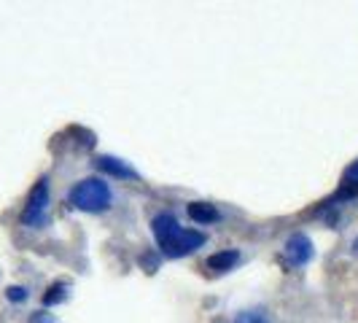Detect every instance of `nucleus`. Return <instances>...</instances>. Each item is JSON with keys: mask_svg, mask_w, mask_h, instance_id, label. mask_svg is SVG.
<instances>
[{"mask_svg": "<svg viewBox=\"0 0 358 323\" xmlns=\"http://www.w3.org/2000/svg\"><path fill=\"white\" fill-rule=\"evenodd\" d=\"M151 229H154V237H157V245L164 256L170 259H180V256H189L197 248L205 245V234L197 232V229H183L176 215L173 213H159L154 221H151Z\"/></svg>", "mask_w": 358, "mask_h": 323, "instance_id": "nucleus-1", "label": "nucleus"}, {"mask_svg": "<svg viewBox=\"0 0 358 323\" xmlns=\"http://www.w3.org/2000/svg\"><path fill=\"white\" fill-rule=\"evenodd\" d=\"M68 202L76 210H84V213H106L113 202V192L106 180L84 178L68 192Z\"/></svg>", "mask_w": 358, "mask_h": 323, "instance_id": "nucleus-2", "label": "nucleus"}, {"mask_svg": "<svg viewBox=\"0 0 358 323\" xmlns=\"http://www.w3.org/2000/svg\"><path fill=\"white\" fill-rule=\"evenodd\" d=\"M46 208H49V180L41 178L33 186L30 197H27V208L22 213V224H27V227L46 224Z\"/></svg>", "mask_w": 358, "mask_h": 323, "instance_id": "nucleus-3", "label": "nucleus"}, {"mask_svg": "<svg viewBox=\"0 0 358 323\" xmlns=\"http://www.w3.org/2000/svg\"><path fill=\"white\" fill-rule=\"evenodd\" d=\"M313 253H315V248H313V243H310V237L302 232L291 234L286 243V259L288 264H294V267H305L307 261L313 259Z\"/></svg>", "mask_w": 358, "mask_h": 323, "instance_id": "nucleus-4", "label": "nucleus"}, {"mask_svg": "<svg viewBox=\"0 0 358 323\" xmlns=\"http://www.w3.org/2000/svg\"><path fill=\"white\" fill-rule=\"evenodd\" d=\"M94 167H97L100 173L113 175V178H122V180L138 178V170H135V167H129L127 162L116 159V157H97V159H94Z\"/></svg>", "mask_w": 358, "mask_h": 323, "instance_id": "nucleus-5", "label": "nucleus"}, {"mask_svg": "<svg viewBox=\"0 0 358 323\" xmlns=\"http://www.w3.org/2000/svg\"><path fill=\"white\" fill-rule=\"evenodd\" d=\"M189 218L194 224H213V221H218V210L208 202H192L189 205Z\"/></svg>", "mask_w": 358, "mask_h": 323, "instance_id": "nucleus-6", "label": "nucleus"}, {"mask_svg": "<svg viewBox=\"0 0 358 323\" xmlns=\"http://www.w3.org/2000/svg\"><path fill=\"white\" fill-rule=\"evenodd\" d=\"M237 261H240V253L237 251H221V253H213V256L208 259V269H213V272H227V269H232Z\"/></svg>", "mask_w": 358, "mask_h": 323, "instance_id": "nucleus-7", "label": "nucleus"}, {"mask_svg": "<svg viewBox=\"0 0 358 323\" xmlns=\"http://www.w3.org/2000/svg\"><path fill=\"white\" fill-rule=\"evenodd\" d=\"M68 291H71V286H68V283H52V286H49V291L43 294V305L52 307V305L65 302V299H68Z\"/></svg>", "mask_w": 358, "mask_h": 323, "instance_id": "nucleus-8", "label": "nucleus"}, {"mask_svg": "<svg viewBox=\"0 0 358 323\" xmlns=\"http://www.w3.org/2000/svg\"><path fill=\"white\" fill-rule=\"evenodd\" d=\"M234 323H272L267 318V313L264 310H245V313H240Z\"/></svg>", "mask_w": 358, "mask_h": 323, "instance_id": "nucleus-9", "label": "nucleus"}, {"mask_svg": "<svg viewBox=\"0 0 358 323\" xmlns=\"http://www.w3.org/2000/svg\"><path fill=\"white\" fill-rule=\"evenodd\" d=\"M342 186H358V159L345 170V175H342Z\"/></svg>", "mask_w": 358, "mask_h": 323, "instance_id": "nucleus-10", "label": "nucleus"}, {"mask_svg": "<svg viewBox=\"0 0 358 323\" xmlns=\"http://www.w3.org/2000/svg\"><path fill=\"white\" fill-rule=\"evenodd\" d=\"M6 294H8V299H11V302H24V299H27V291H24L22 286H11Z\"/></svg>", "mask_w": 358, "mask_h": 323, "instance_id": "nucleus-11", "label": "nucleus"}, {"mask_svg": "<svg viewBox=\"0 0 358 323\" xmlns=\"http://www.w3.org/2000/svg\"><path fill=\"white\" fill-rule=\"evenodd\" d=\"M33 323H54L52 318H46L43 313H38V315H33Z\"/></svg>", "mask_w": 358, "mask_h": 323, "instance_id": "nucleus-12", "label": "nucleus"}, {"mask_svg": "<svg viewBox=\"0 0 358 323\" xmlns=\"http://www.w3.org/2000/svg\"><path fill=\"white\" fill-rule=\"evenodd\" d=\"M353 253H356V256H358V237H356V240H353Z\"/></svg>", "mask_w": 358, "mask_h": 323, "instance_id": "nucleus-13", "label": "nucleus"}]
</instances>
